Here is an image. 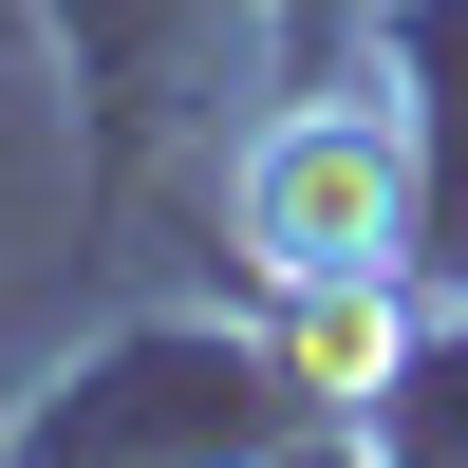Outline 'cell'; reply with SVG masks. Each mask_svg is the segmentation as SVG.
<instances>
[{
    "instance_id": "cell-1",
    "label": "cell",
    "mask_w": 468,
    "mask_h": 468,
    "mask_svg": "<svg viewBox=\"0 0 468 468\" xmlns=\"http://www.w3.org/2000/svg\"><path fill=\"white\" fill-rule=\"evenodd\" d=\"M412 225H431V187H412V132L356 94L282 112V150L244 169V244L282 262V282H412Z\"/></svg>"
},
{
    "instance_id": "cell-2",
    "label": "cell",
    "mask_w": 468,
    "mask_h": 468,
    "mask_svg": "<svg viewBox=\"0 0 468 468\" xmlns=\"http://www.w3.org/2000/svg\"><path fill=\"white\" fill-rule=\"evenodd\" d=\"M262 356H282L300 412H394L412 394V300L394 282H282V337Z\"/></svg>"
}]
</instances>
